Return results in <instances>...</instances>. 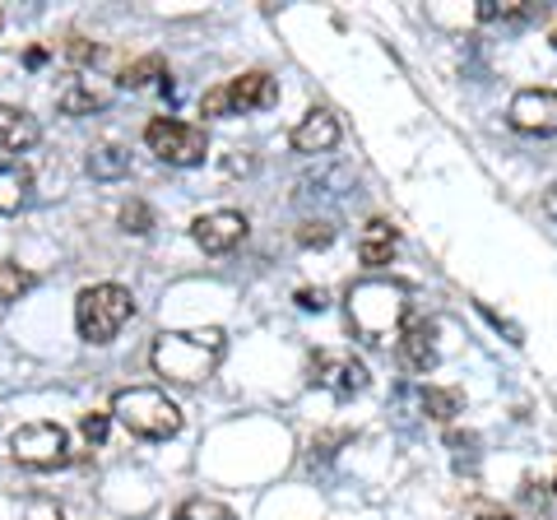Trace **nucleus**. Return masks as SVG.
<instances>
[{"label":"nucleus","instance_id":"obj_17","mask_svg":"<svg viewBox=\"0 0 557 520\" xmlns=\"http://www.w3.org/2000/svg\"><path fill=\"white\" fill-rule=\"evenodd\" d=\"M84 168H89L94 182H116V177H126L131 172V153L121 145H94L89 159H84Z\"/></svg>","mask_w":557,"mask_h":520},{"label":"nucleus","instance_id":"obj_11","mask_svg":"<svg viewBox=\"0 0 557 520\" xmlns=\"http://www.w3.org/2000/svg\"><path fill=\"white\" fill-rule=\"evenodd\" d=\"M437 325L432 321H409L405 331H399V362H405L409 372H432L437 368Z\"/></svg>","mask_w":557,"mask_h":520},{"label":"nucleus","instance_id":"obj_27","mask_svg":"<svg viewBox=\"0 0 557 520\" xmlns=\"http://www.w3.org/2000/svg\"><path fill=\"white\" fill-rule=\"evenodd\" d=\"M65 51H70V61H75V65L98 61V47H94L89 38H70V42H65Z\"/></svg>","mask_w":557,"mask_h":520},{"label":"nucleus","instance_id":"obj_4","mask_svg":"<svg viewBox=\"0 0 557 520\" xmlns=\"http://www.w3.org/2000/svg\"><path fill=\"white\" fill-rule=\"evenodd\" d=\"M131 317H135V298H131V288H121V284H94L75 298L79 339H89V344H112L126 331Z\"/></svg>","mask_w":557,"mask_h":520},{"label":"nucleus","instance_id":"obj_7","mask_svg":"<svg viewBox=\"0 0 557 520\" xmlns=\"http://www.w3.org/2000/svg\"><path fill=\"white\" fill-rule=\"evenodd\" d=\"M145 145L172 168H196V163H205V153H209V135H205V126H190V121L153 116L145 126Z\"/></svg>","mask_w":557,"mask_h":520},{"label":"nucleus","instance_id":"obj_12","mask_svg":"<svg viewBox=\"0 0 557 520\" xmlns=\"http://www.w3.org/2000/svg\"><path fill=\"white\" fill-rule=\"evenodd\" d=\"M108 102H112V89H98V84L84 79V75H65L57 84V108L65 116H94V112L108 108Z\"/></svg>","mask_w":557,"mask_h":520},{"label":"nucleus","instance_id":"obj_20","mask_svg":"<svg viewBox=\"0 0 557 520\" xmlns=\"http://www.w3.org/2000/svg\"><path fill=\"white\" fill-rule=\"evenodd\" d=\"M28 288H33V274L5 260V265H0V325H5V317H10V302H20Z\"/></svg>","mask_w":557,"mask_h":520},{"label":"nucleus","instance_id":"obj_2","mask_svg":"<svg viewBox=\"0 0 557 520\" xmlns=\"http://www.w3.org/2000/svg\"><path fill=\"white\" fill-rule=\"evenodd\" d=\"M344 311H348V331H354L362 344H386L391 335L405 331L409 293L395 280H358L348 288Z\"/></svg>","mask_w":557,"mask_h":520},{"label":"nucleus","instance_id":"obj_1","mask_svg":"<svg viewBox=\"0 0 557 520\" xmlns=\"http://www.w3.org/2000/svg\"><path fill=\"white\" fill-rule=\"evenodd\" d=\"M223 349H228V335L219 325H205V331H163L153 339V372L177 381V386H200V381L214 376V368L223 362Z\"/></svg>","mask_w":557,"mask_h":520},{"label":"nucleus","instance_id":"obj_9","mask_svg":"<svg viewBox=\"0 0 557 520\" xmlns=\"http://www.w3.org/2000/svg\"><path fill=\"white\" fill-rule=\"evenodd\" d=\"M247 214H237V210H214V214H200L196 223H190V237H196V247L205 256H228L237 251L242 242H247Z\"/></svg>","mask_w":557,"mask_h":520},{"label":"nucleus","instance_id":"obj_22","mask_svg":"<svg viewBox=\"0 0 557 520\" xmlns=\"http://www.w3.org/2000/svg\"><path fill=\"white\" fill-rule=\"evenodd\" d=\"M177 520H233V511L223 507V502H209V497H190V502H182Z\"/></svg>","mask_w":557,"mask_h":520},{"label":"nucleus","instance_id":"obj_16","mask_svg":"<svg viewBox=\"0 0 557 520\" xmlns=\"http://www.w3.org/2000/svg\"><path fill=\"white\" fill-rule=\"evenodd\" d=\"M33 177L24 163H0V214H20L28 205Z\"/></svg>","mask_w":557,"mask_h":520},{"label":"nucleus","instance_id":"obj_3","mask_svg":"<svg viewBox=\"0 0 557 520\" xmlns=\"http://www.w3.org/2000/svg\"><path fill=\"white\" fill-rule=\"evenodd\" d=\"M112 419L126 423L135 437L149 442H168L182 432V409L177 400H168L159 386H126L112 395Z\"/></svg>","mask_w":557,"mask_h":520},{"label":"nucleus","instance_id":"obj_5","mask_svg":"<svg viewBox=\"0 0 557 520\" xmlns=\"http://www.w3.org/2000/svg\"><path fill=\"white\" fill-rule=\"evenodd\" d=\"M278 102V84L265 71H247L200 98V116H242V112H265Z\"/></svg>","mask_w":557,"mask_h":520},{"label":"nucleus","instance_id":"obj_31","mask_svg":"<svg viewBox=\"0 0 557 520\" xmlns=\"http://www.w3.org/2000/svg\"><path fill=\"white\" fill-rule=\"evenodd\" d=\"M474 520H511V516H474Z\"/></svg>","mask_w":557,"mask_h":520},{"label":"nucleus","instance_id":"obj_18","mask_svg":"<svg viewBox=\"0 0 557 520\" xmlns=\"http://www.w3.org/2000/svg\"><path fill=\"white\" fill-rule=\"evenodd\" d=\"M534 14L539 5L530 0H479V24H525Z\"/></svg>","mask_w":557,"mask_h":520},{"label":"nucleus","instance_id":"obj_13","mask_svg":"<svg viewBox=\"0 0 557 520\" xmlns=\"http://www.w3.org/2000/svg\"><path fill=\"white\" fill-rule=\"evenodd\" d=\"M335 145H339V121H335V112H325V108H311L298 126H293V149L298 153H325Z\"/></svg>","mask_w":557,"mask_h":520},{"label":"nucleus","instance_id":"obj_33","mask_svg":"<svg viewBox=\"0 0 557 520\" xmlns=\"http://www.w3.org/2000/svg\"><path fill=\"white\" fill-rule=\"evenodd\" d=\"M553 493H557V479H553Z\"/></svg>","mask_w":557,"mask_h":520},{"label":"nucleus","instance_id":"obj_10","mask_svg":"<svg viewBox=\"0 0 557 520\" xmlns=\"http://www.w3.org/2000/svg\"><path fill=\"white\" fill-rule=\"evenodd\" d=\"M507 121L520 135H557V89H520Z\"/></svg>","mask_w":557,"mask_h":520},{"label":"nucleus","instance_id":"obj_29","mask_svg":"<svg viewBox=\"0 0 557 520\" xmlns=\"http://www.w3.org/2000/svg\"><path fill=\"white\" fill-rule=\"evenodd\" d=\"M539 210H544V214H548V219L557 223V182H553V186L544 190V200H539Z\"/></svg>","mask_w":557,"mask_h":520},{"label":"nucleus","instance_id":"obj_25","mask_svg":"<svg viewBox=\"0 0 557 520\" xmlns=\"http://www.w3.org/2000/svg\"><path fill=\"white\" fill-rule=\"evenodd\" d=\"M79 432H84V442H89V446H102V442H108V413H84Z\"/></svg>","mask_w":557,"mask_h":520},{"label":"nucleus","instance_id":"obj_24","mask_svg":"<svg viewBox=\"0 0 557 520\" xmlns=\"http://www.w3.org/2000/svg\"><path fill=\"white\" fill-rule=\"evenodd\" d=\"M446 446L456 450V465H474L479 460V437H474V432H450Z\"/></svg>","mask_w":557,"mask_h":520},{"label":"nucleus","instance_id":"obj_34","mask_svg":"<svg viewBox=\"0 0 557 520\" xmlns=\"http://www.w3.org/2000/svg\"><path fill=\"white\" fill-rule=\"evenodd\" d=\"M0 24H5V14H0Z\"/></svg>","mask_w":557,"mask_h":520},{"label":"nucleus","instance_id":"obj_30","mask_svg":"<svg viewBox=\"0 0 557 520\" xmlns=\"http://www.w3.org/2000/svg\"><path fill=\"white\" fill-rule=\"evenodd\" d=\"M33 520H61V511L51 507V502H38V507H33Z\"/></svg>","mask_w":557,"mask_h":520},{"label":"nucleus","instance_id":"obj_32","mask_svg":"<svg viewBox=\"0 0 557 520\" xmlns=\"http://www.w3.org/2000/svg\"><path fill=\"white\" fill-rule=\"evenodd\" d=\"M548 42H553V51H557V24H553V33H548Z\"/></svg>","mask_w":557,"mask_h":520},{"label":"nucleus","instance_id":"obj_8","mask_svg":"<svg viewBox=\"0 0 557 520\" xmlns=\"http://www.w3.org/2000/svg\"><path fill=\"white\" fill-rule=\"evenodd\" d=\"M311 386H321L330 395H339V400H348V395L368 391V368H362L354 354L321 349L317 358H311Z\"/></svg>","mask_w":557,"mask_h":520},{"label":"nucleus","instance_id":"obj_15","mask_svg":"<svg viewBox=\"0 0 557 520\" xmlns=\"http://www.w3.org/2000/svg\"><path fill=\"white\" fill-rule=\"evenodd\" d=\"M395 251H399V233L391 228L386 219H372L368 228H362L358 260H362V265H372V270H381V265H391V260H395Z\"/></svg>","mask_w":557,"mask_h":520},{"label":"nucleus","instance_id":"obj_28","mask_svg":"<svg viewBox=\"0 0 557 520\" xmlns=\"http://www.w3.org/2000/svg\"><path fill=\"white\" fill-rule=\"evenodd\" d=\"M325 288H298V307L302 311H325Z\"/></svg>","mask_w":557,"mask_h":520},{"label":"nucleus","instance_id":"obj_6","mask_svg":"<svg viewBox=\"0 0 557 520\" xmlns=\"http://www.w3.org/2000/svg\"><path fill=\"white\" fill-rule=\"evenodd\" d=\"M10 456L14 465H24V470H61V465H70V437L61 423H24L10 432Z\"/></svg>","mask_w":557,"mask_h":520},{"label":"nucleus","instance_id":"obj_19","mask_svg":"<svg viewBox=\"0 0 557 520\" xmlns=\"http://www.w3.org/2000/svg\"><path fill=\"white\" fill-rule=\"evenodd\" d=\"M153 79H168V61L153 51V57H139L121 71V89H149Z\"/></svg>","mask_w":557,"mask_h":520},{"label":"nucleus","instance_id":"obj_14","mask_svg":"<svg viewBox=\"0 0 557 520\" xmlns=\"http://www.w3.org/2000/svg\"><path fill=\"white\" fill-rule=\"evenodd\" d=\"M42 140V126H38V116L24 112V108H5L0 102V149H10V153H24Z\"/></svg>","mask_w":557,"mask_h":520},{"label":"nucleus","instance_id":"obj_21","mask_svg":"<svg viewBox=\"0 0 557 520\" xmlns=\"http://www.w3.org/2000/svg\"><path fill=\"white\" fill-rule=\"evenodd\" d=\"M460 391H446V386H428L423 391V413L428 419H437V423H450L460 413Z\"/></svg>","mask_w":557,"mask_h":520},{"label":"nucleus","instance_id":"obj_23","mask_svg":"<svg viewBox=\"0 0 557 520\" xmlns=\"http://www.w3.org/2000/svg\"><path fill=\"white\" fill-rule=\"evenodd\" d=\"M153 228V210L145 200H131L126 210H121V233H131V237H145Z\"/></svg>","mask_w":557,"mask_h":520},{"label":"nucleus","instance_id":"obj_26","mask_svg":"<svg viewBox=\"0 0 557 520\" xmlns=\"http://www.w3.org/2000/svg\"><path fill=\"white\" fill-rule=\"evenodd\" d=\"M298 242L302 247H330V242H335V228H330V223H302Z\"/></svg>","mask_w":557,"mask_h":520}]
</instances>
